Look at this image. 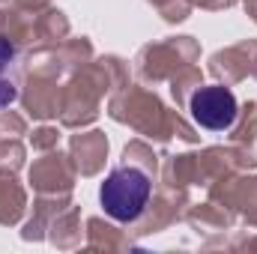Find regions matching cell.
Here are the masks:
<instances>
[{"mask_svg": "<svg viewBox=\"0 0 257 254\" xmlns=\"http://www.w3.org/2000/svg\"><path fill=\"white\" fill-rule=\"evenodd\" d=\"M153 183L141 168H117L108 174V180L99 189V203L105 209V215H111L114 221H138L150 203Z\"/></svg>", "mask_w": 257, "mask_h": 254, "instance_id": "obj_1", "label": "cell"}, {"mask_svg": "<svg viewBox=\"0 0 257 254\" xmlns=\"http://www.w3.org/2000/svg\"><path fill=\"white\" fill-rule=\"evenodd\" d=\"M239 105L227 87H200L192 96V117L209 132H224L236 123Z\"/></svg>", "mask_w": 257, "mask_h": 254, "instance_id": "obj_2", "label": "cell"}, {"mask_svg": "<svg viewBox=\"0 0 257 254\" xmlns=\"http://www.w3.org/2000/svg\"><path fill=\"white\" fill-rule=\"evenodd\" d=\"M21 96V51L15 42L0 36V111Z\"/></svg>", "mask_w": 257, "mask_h": 254, "instance_id": "obj_3", "label": "cell"}]
</instances>
